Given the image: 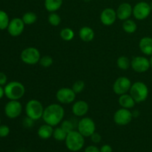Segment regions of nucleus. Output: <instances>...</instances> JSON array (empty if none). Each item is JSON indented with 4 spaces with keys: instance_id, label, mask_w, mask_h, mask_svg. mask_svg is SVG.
<instances>
[{
    "instance_id": "1",
    "label": "nucleus",
    "mask_w": 152,
    "mask_h": 152,
    "mask_svg": "<svg viewBox=\"0 0 152 152\" xmlns=\"http://www.w3.org/2000/svg\"><path fill=\"white\" fill-rule=\"evenodd\" d=\"M65 117V110L63 107L57 103H53L48 105L44 109L42 119L46 124L56 126L62 123Z\"/></svg>"
},
{
    "instance_id": "2",
    "label": "nucleus",
    "mask_w": 152,
    "mask_h": 152,
    "mask_svg": "<svg viewBox=\"0 0 152 152\" xmlns=\"http://www.w3.org/2000/svg\"><path fill=\"white\" fill-rule=\"evenodd\" d=\"M4 96L10 100H19L25 95V88L22 83L18 81L7 83L4 87Z\"/></svg>"
},
{
    "instance_id": "3",
    "label": "nucleus",
    "mask_w": 152,
    "mask_h": 152,
    "mask_svg": "<svg viewBox=\"0 0 152 152\" xmlns=\"http://www.w3.org/2000/svg\"><path fill=\"white\" fill-rule=\"evenodd\" d=\"M65 142L69 151L77 152L80 151L84 146L85 138L78 131L74 130L67 134Z\"/></svg>"
},
{
    "instance_id": "4",
    "label": "nucleus",
    "mask_w": 152,
    "mask_h": 152,
    "mask_svg": "<svg viewBox=\"0 0 152 152\" xmlns=\"http://www.w3.org/2000/svg\"><path fill=\"white\" fill-rule=\"evenodd\" d=\"M129 92L136 103H140L146 100L149 91L148 86L145 83L141 81H137L132 85Z\"/></svg>"
},
{
    "instance_id": "5",
    "label": "nucleus",
    "mask_w": 152,
    "mask_h": 152,
    "mask_svg": "<svg viewBox=\"0 0 152 152\" xmlns=\"http://www.w3.org/2000/svg\"><path fill=\"white\" fill-rule=\"evenodd\" d=\"M44 109L41 102L37 99H32L28 101L25 105V114L27 117H30L34 121H37L42 118Z\"/></svg>"
},
{
    "instance_id": "6",
    "label": "nucleus",
    "mask_w": 152,
    "mask_h": 152,
    "mask_svg": "<svg viewBox=\"0 0 152 152\" xmlns=\"http://www.w3.org/2000/svg\"><path fill=\"white\" fill-rule=\"evenodd\" d=\"M20 59L26 65H34L39 62L41 54L39 50L36 48L28 47L21 52Z\"/></svg>"
},
{
    "instance_id": "7",
    "label": "nucleus",
    "mask_w": 152,
    "mask_h": 152,
    "mask_svg": "<svg viewBox=\"0 0 152 152\" xmlns=\"http://www.w3.org/2000/svg\"><path fill=\"white\" fill-rule=\"evenodd\" d=\"M77 129L84 137H88L96 131V125L90 117H83L77 123Z\"/></svg>"
},
{
    "instance_id": "8",
    "label": "nucleus",
    "mask_w": 152,
    "mask_h": 152,
    "mask_svg": "<svg viewBox=\"0 0 152 152\" xmlns=\"http://www.w3.org/2000/svg\"><path fill=\"white\" fill-rule=\"evenodd\" d=\"M151 12L150 4L146 1H140L133 7V16L137 20H144Z\"/></svg>"
},
{
    "instance_id": "9",
    "label": "nucleus",
    "mask_w": 152,
    "mask_h": 152,
    "mask_svg": "<svg viewBox=\"0 0 152 152\" xmlns=\"http://www.w3.org/2000/svg\"><path fill=\"white\" fill-rule=\"evenodd\" d=\"M22 112V103L19 100H9L4 106V114L9 119H16Z\"/></svg>"
},
{
    "instance_id": "10",
    "label": "nucleus",
    "mask_w": 152,
    "mask_h": 152,
    "mask_svg": "<svg viewBox=\"0 0 152 152\" xmlns=\"http://www.w3.org/2000/svg\"><path fill=\"white\" fill-rule=\"evenodd\" d=\"M77 94L72 88L65 87L61 88L56 94V98L61 104H71L75 100Z\"/></svg>"
},
{
    "instance_id": "11",
    "label": "nucleus",
    "mask_w": 152,
    "mask_h": 152,
    "mask_svg": "<svg viewBox=\"0 0 152 152\" xmlns=\"http://www.w3.org/2000/svg\"><path fill=\"white\" fill-rule=\"evenodd\" d=\"M132 82L130 79L126 77H118L113 85V91L117 95L127 94L132 87Z\"/></svg>"
},
{
    "instance_id": "12",
    "label": "nucleus",
    "mask_w": 152,
    "mask_h": 152,
    "mask_svg": "<svg viewBox=\"0 0 152 152\" xmlns=\"http://www.w3.org/2000/svg\"><path fill=\"white\" fill-rule=\"evenodd\" d=\"M133 119L132 112L129 109L121 108L116 111L114 114V121L118 126H126L132 122Z\"/></svg>"
},
{
    "instance_id": "13",
    "label": "nucleus",
    "mask_w": 152,
    "mask_h": 152,
    "mask_svg": "<svg viewBox=\"0 0 152 152\" xmlns=\"http://www.w3.org/2000/svg\"><path fill=\"white\" fill-rule=\"evenodd\" d=\"M131 67L134 71L137 73H145L151 68L149 59L142 56L133 57L131 60Z\"/></svg>"
},
{
    "instance_id": "14",
    "label": "nucleus",
    "mask_w": 152,
    "mask_h": 152,
    "mask_svg": "<svg viewBox=\"0 0 152 152\" xmlns=\"http://www.w3.org/2000/svg\"><path fill=\"white\" fill-rule=\"evenodd\" d=\"M25 25L22 18H13L9 22L7 30L11 37H16L20 36L25 30Z\"/></svg>"
},
{
    "instance_id": "15",
    "label": "nucleus",
    "mask_w": 152,
    "mask_h": 152,
    "mask_svg": "<svg viewBox=\"0 0 152 152\" xmlns=\"http://www.w3.org/2000/svg\"><path fill=\"white\" fill-rule=\"evenodd\" d=\"M117 12L113 8L107 7L102 11L100 14V21L105 26H111L117 19Z\"/></svg>"
},
{
    "instance_id": "16",
    "label": "nucleus",
    "mask_w": 152,
    "mask_h": 152,
    "mask_svg": "<svg viewBox=\"0 0 152 152\" xmlns=\"http://www.w3.org/2000/svg\"><path fill=\"white\" fill-rule=\"evenodd\" d=\"M116 12H117V18L120 20L125 21L129 19L133 14V7L128 2L122 3L117 7Z\"/></svg>"
},
{
    "instance_id": "17",
    "label": "nucleus",
    "mask_w": 152,
    "mask_h": 152,
    "mask_svg": "<svg viewBox=\"0 0 152 152\" xmlns=\"http://www.w3.org/2000/svg\"><path fill=\"white\" fill-rule=\"evenodd\" d=\"M89 110V105L87 102L84 100H78L72 105V112L74 116L78 117H84Z\"/></svg>"
},
{
    "instance_id": "18",
    "label": "nucleus",
    "mask_w": 152,
    "mask_h": 152,
    "mask_svg": "<svg viewBox=\"0 0 152 152\" xmlns=\"http://www.w3.org/2000/svg\"><path fill=\"white\" fill-rule=\"evenodd\" d=\"M140 50L146 56L152 55V38L149 37H142L139 42Z\"/></svg>"
},
{
    "instance_id": "19",
    "label": "nucleus",
    "mask_w": 152,
    "mask_h": 152,
    "mask_svg": "<svg viewBox=\"0 0 152 152\" xmlns=\"http://www.w3.org/2000/svg\"><path fill=\"white\" fill-rule=\"evenodd\" d=\"M118 102L122 108H126V109H131L134 108L136 104V102L131 96L130 94H124L120 95Z\"/></svg>"
},
{
    "instance_id": "20",
    "label": "nucleus",
    "mask_w": 152,
    "mask_h": 152,
    "mask_svg": "<svg viewBox=\"0 0 152 152\" xmlns=\"http://www.w3.org/2000/svg\"><path fill=\"white\" fill-rule=\"evenodd\" d=\"M79 36L81 40L85 42H90L94 39L95 34L94 30L88 26H84L80 28Z\"/></svg>"
},
{
    "instance_id": "21",
    "label": "nucleus",
    "mask_w": 152,
    "mask_h": 152,
    "mask_svg": "<svg viewBox=\"0 0 152 152\" xmlns=\"http://www.w3.org/2000/svg\"><path fill=\"white\" fill-rule=\"evenodd\" d=\"M53 126L46 124V123L40 126L37 131V134H38L39 137L42 140H48L53 137Z\"/></svg>"
},
{
    "instance_id": "22",
    "label": "nucleus",
    "mask_w": 152,
    "mask_h": 152,
    "mask_svg": "<svg viewBox=\"0 0 152 152\" xmlns=\"http://www.w3.org/2000/svg\"><path fill=\"white\" fill-rule=\"evenodd\" d=\"M63 0H45V8L50 13L56 12L62 7Z\"/></svg>"
},
{
    "instance_id": "23",
    "label": "nucleus",
    "mask_w": 152,
    "mask_h": 152,
    "mask_svg": "<svg viewBox=\"0 0 152 152\" xmlns=\"http://www.w3.org/2000/svg\"><path fill=\"white\" fill-rule=\"evenodd\" d=\"M123 29L127 34H134L137 29V25L132 19H126L123 23Z\"/></svg>"
},
{
    "instance_id": "24",
    "label": "nucleus",
    "mask_w": 152,
    "mask_h": 152,
    "mask_svg": "<svg viewBox=\"0 0 152 152\" xmlns=\"http://www.w3.org/2000/svg\"><path fill=\"white\" fill-rule=\"evenodd\" d=\"M117 65L120 69L126 71L131 67V61L127 56H121L117 59Z\"/></svg>"
},
{
    "instance_id": "25",
    "label": "nucleus",
    "mask_w": 152,
    "mask_h": 152,
    "mask_svg": "<svg viewBox=\"0 0 152 152\" xmlns=\"http://www.w3.org/2000/svg\"><path fill=\"white\" fill-rule=\"evenodd\" d=\"M22 19L23 20L24 23L27 25H31L35 23L37 20V16L35 13L31 11L26 12L22 16Z\"/></svg>"
},
{
    "instance_id": "26",
    "label": "nucleus",
    "mask_w": 152,
    "mask_h": 152,
    "mask_svg": "<svg viewBox=\"0 0 152 152\" xmlns=\"http://www.w3.org/2000/svg\"><path fill=\"white\" fill-rule=\"evenodd\" d=\"M59 35H60L61 39H62V40L66 42L71 41V40L74 38V31L69 28H63V29L60 31Z\"/></svg>"
},
{
    "instance_id": "27",
    "label": "nucleus",
    "mask_w": 152,
    "mask_h": 152,
    "mask_svg": "<svg viewBox=\"0 0 152 152\" xmlns=\"http://www.w3.org/2000/svg\"><path fill=\"white\" fill-rule=\"evenodd\" d=\"M10 21L8 14L4 10H0V30L4 31L7 29Z\"/></svg>"
},
{
    "instance_id": "28",
    "label": "nucleus",
    "mask_w": 152,
    "mask_h": 152,
    "mask_svg": "<svg viewBox=\"0 0 152 152\" xmlns=\"http://www.w3.org/2000/svg\"><path fill=\"white\" fill-rule=\"evenodd\" d=\"M68 134L63 130L61 127L56 128L53 129V137L57 141H65Z\"/></svg>"
},
{
    "instance_id": "29",
    "label": "nucleus",
    "mask_w": 152,
    "mask_h": 152,
    "mask_svg": "<svg viewBox=\"0 0 152 152\" xmlns=\"http://www.w3.org/2000/svg\"><path fill=\"white\" fill-rule=\"evenodd\" d=\"M48 20L49 24L50 25L56 27L60 25L62 19H61L60 16L59 14H57L56 12H53V13H50L48 18Z\"/></svg>"
},
{
    "instance_id": "30",
    "label": "nucleus",
    "mask_w": 152,
    "mask_h": 152,
    "mask_svg": "<svg viewBox=\"0 0 152 152\" xmlns=\"http://www.w3.org/2000/svg\"><path fill=\"white\" fill-rule=\"evenodd\" d=\"M60 127L62 128L67 134H68L69 132L74 130V124L73 123L72 121H71V120H62V123H61Z\"/></svg>"
},
{
    "instance_id": "31",
    "label": "nucleus",
    "mask_w": 152,
    "mask_h": 152,
    "mask_svg": "<svg viewBox=\"0 0 152 152\" xmlns=\"http://www.w3.org/2000/svg\"><path fill=\"white\" fill-rule=\"evenodd\" d=\"M39 63L44 68H48V67L51 66L53 65V59L50 56H42Z\"/></svg>"
},
{
    "instance_id": "32",
    "label": "nucleus",
    "mask_w": 152,
    "mask_h": 152,
    "mask_svg": "<svg viewBox=\"0 0 152 152\" xmlns=\"http://www.w3.org/2000/svg\"><path fill=\"white\" fill-rule=\"evenodd\" d=\"M85 87H86V84H85L84 81L83 80H77L75 83L73 84L72 89L76 94H80L84 90Z\"/></svg>"
},
{
    "instance_id": "33",
    "label": "nucleus",
    "mask_w": 152,
    "mask_h": 152,
    "mask_svg": "<svg viewBox=\"0 0 152 152\" xmlns=\"http://www.w3.org/2000/svg\"><path fill=\"white\" fill-rule=\"evenodd\" d=\"M10 128L6 125H0V138H4L10 134Z\"/></svg>"
},
{
    "instance_id": "34",
    "label": "nucleus",
    "mask_w": 152,
    "mask_h": 152,
    "mask_svg": "<svg viewBox=\"0 0 152 152\" xmlns=\"http://www.w3.org/2000/svg\"><path fill=\"white\" fill-rule=\"evenodd\" d=\"M91 141L94 143H99V142H100L101 140H102V137H101V135L99 134V133L95 132L91 136Z\"/></svg>"
},
{
    "instance_id": "35",
    "label": "nucleus",
    "mask_w": 152,
    "mask_h": 152,
    "mask_svg": "<svg viewBox=\"0 0 152 152\" xmlns=\"http://www.w3.org/2000/svg\"><path fill=\"white\" fill-rule=\"evenodd\" d=\"M23 125L26 128H31L33 127V126H34V120H32L31 118H30V117H26L25 119L23 120Z\"/></svg>"
},
{
    "instance_id": "36",
    "label": "nucleus",
    "mask_w": 152,
    "mask_h": 152,
    "mask_svg": "<svg viewBox=\"0 0 152 152\" xmlns=\"http://www.w3.org/2000/svg\"><path fill=\"white\" fill-rule=\"evenodd\" d=\"M7 83V77L4 73L0 72V86H4Z\"/></svg>"
},
{
    "instance_id": "37",
    "label": "nucleus",
    "mask_w": 152,
    "mask_h": 152,
    "mask_svg": "<svg viewBox=\"0 0 152 152\" xmlns=\"http://www.w3.org/2000/svg\"><path fill=\"white\" fill-rule=\"evenodd\" d=\"M84 152H100V149L95 145H89L86 147Z\"/></svg>"
},
{
    "instance_id": "38",
    "label": "nucleus",
    "mask_w": 152,
    "mask_h": 152,
    "mask_svg": "<svg viewBox=\"0 0 152 152\" xmlns=\"http://www.w3.org/2000/svg\"><path fill=\"white\" fill-rule=\"evenodd\" d=\"M99 149H100V152H112L113 151L112 147L108 144L102 145V147Z\"/></svg>"
},
{
    "instance_id": "39",
    "label": "nucleus",
    "mask_w": 152,
    "mask_h": 152,
    "mask_svg": "<svg viewBox=\"0 0 152 152\" xmlns=\"http://www.w3.org/2000/svg\"><path fill=\"white\" fill-rule=\"evenodd\" d=\"M4 96V88H3L1 86H0V99H1Z\"/></svg>"
},
{
    "instance_id": "40",
    "label": "nucleus",
    "mask_w": 152,
    "mask_h": 152,
    "mask_svg": "<svg viewBox=\"0 0 152 152\" xmlns=\"http://www.w3.org/2000/svg\"><path fill=\"white\" fill-rule=\"evenodd\" d=\"M132 115H133V117H138L140 115V112L138 110H135L132 112Z\"/></svg>"
},
{
    "instance_id": "41",
    "label": "nucleus",
    "mask_w": 152,
    "mask_h": 152,
    "mask_svg": "<svg viewBox=\"0 0 152 152\" xmlns=\"http://www.w3.org/2000/svg\"><path fill=\"white\" fill-rule=\"evenodd\" d=\"M149 62H150V67L152 68V55L151 56V58L149 59Z\"/></svg>"
},
{
    "instance_id": "42",
    "label": "nucleus",
    "mask_w": 152,
    "mask_h": 152,
    "mask_svg": "<svg viewBox=\"0 0 152 152\" xmlns=\"http://www.w3.org/2000/svg\"><path fill=\"white\" fill-rule=\"evenodd\" d=\"M84 1H86V2H89V1H91V0H84Z\"/></svg>"
},
{
    "instance_id": "43",
    "label": "nucleus",
    "mask_w": 152,
    "mask_h": 152,
    "mask_svg": "<svg viewBox=\"0 0 152 152\" xmlns=\"http://www.w3.org/2000/svg\"><path fill=\"white\" fill-rule=\"evenodd\" d=\"M150 7H151V10H152V1H151V3H150Z\"/></svg>"
},
{
    "instance_id": "44",
    "label": "nucleus",
    "mask_w": 152,
    "mask_h": 152,
    "mask_svg": "<svg viewBox=\"0 0 152 152\" xmlns=\"http://www.w3.org/2000/svg\"><path fill=\"white\" fill-rule=\"evenodd\" d=\"M0 125H1V118H0Z\"/></svg>"
}]
</instances>
